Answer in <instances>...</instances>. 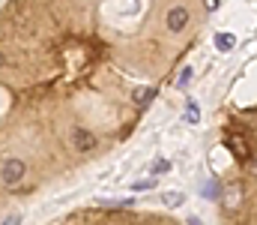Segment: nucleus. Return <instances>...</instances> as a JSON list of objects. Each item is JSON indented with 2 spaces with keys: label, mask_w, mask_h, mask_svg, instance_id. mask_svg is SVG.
Masks as SVG:
<instances>
[{
  "label": "nucleus",
  "mask_w": 257,
  "mask_h": 225,
  "mask_svg": "<svg viewBox=\"0 0 257 225\" xmlns=\"http://www.w3.org/2000/svg\"><path fill=\"white\" fill-rule=\"evenodd\" d=\"M27 174V165L21 162V159H6L3 162V168H0V180L6 183V186H15V183H21V177Z\"/></svg>",
  "instance_id": "obj_1"
},
{
  "label": "nucleus",
  "mask_w": 257,
  "mask_h": 225,
  "mask_svg": "<svg viewBox=\"0 0 257 225\" xmlns=\"http://www.w3.org/2000/svg\"><path fill=\"white\" fill-rule=\"evenodd\" d=\"M186 24H189V9H186V6H174V9L168 12V30H171V33H180Z\"/></svg>",
  "instance_id": "obj_2"
},
{
  "label": "nucleus",
  "mask_w": 257,
  "mask_h": 225,
  "mask_svg": "<svg viewBox=\"0 0 257 225\" xmlns=\"http://www.w3.org/2000/svg\"><path fill=\"white\" fill-rule=\"evenodd\" d=\"M72 144L81 150V153H87V150L96 147V135H93L90 129H75V135H72Z\"/></svg>",
  "instance_id": "obj_3"
},
{
  "label": "nucleus",
  "mask_w": 257,
  "mask_h": 225,
  "mask_svg": "<svg viewBox=\"0 0 257 225\" xmlns=\"http://www.w3.org/2000/svg\"><path fill=\"white\" fill-rule=\"evenodd\" d=\"M153 99H156V90H153V87H135V90H132V102H135L138 108H147Z\"/></svg>",
  "instance_id": "obj_4"
},
{
  "label": "nucleus",
  "mask_w": 257,
  "mask_h": 225,
  "mask_svg": "<svg viewBox=\"0 0 257 225\" xmlns=\"http://www.w3.org/2000/svg\"><path fill=\"white\" fill-rule=\"evenodd\" d=\"M224 147L233 150V156H236V159H248V144H245L239 135H227V138H224Z\"/></svg>",
  "instance_id": "obj_5"
},
{
  "label": "nucleus",
  "mask_w": 257,
  "mask_h": 225,
  "mask_svg": "<svg viewBox=\"0 0 257 225\" xmlns=\"http://www.w3.org/2000/svg\"><path fill=\"white\" fill-rule=\"evenodd\" d=\"M233 45H236V36H230V33H218L215 36V48L218 51H230Z\"/></svg>",
  "instance_id": "obj_6"
},
{
  "label": "nucleus",
  "mask_w": 257,
  "mask_h": 225,
  "mask_svg": "<svg viewBox=\"0 0 257 225\" xmlns=\"http://www.w3.org/2000/svg\"><path fill=\"white\" fill-rule=\"evenodd\" d=\"M162 201H165L168 207H180V204L186 201V195H183V192H165V195H162Z\"/></svg>",
  "instance_id": "obj_7"
},
{
  "label": "nucleus",
  "mask_w": 257,
  "mask_h": 225,
  "mask_svg": "<svg viewBox=\"0 0 257 225\" xmlns=\"http://www.w3.org/2000/svg\"><path fill=\"white\" fill-rule=\"evenodd\" d=\"M177 84H180V87H189V84H192V66H183V69H180Z\"/></svg>",
  "instance_id": "obj_8"
},
{
  "label": "nucleus",
  "mask_w": 257,
  "mask_h": 225,
  "mask_svg": "<svg viewBox=\"0 0 257 225\" xmlns=\"http://www.w3.org/2000/svg\"><path fill=\"white\" fill-rule=\"evenodd\" d=\"M186 120H189V123H197V120H200V111H197L194 102H189V108H186Z\"/></svg>",
  "instance_id": "obj_9"
},
{
  "label": "nucleus",
  "mask_w": 257,
  "mask_h": 225,
  "mask_svg": "<svg viewBox=\"0 0 257 225\" xmlns=\"http://www.w3.org/2000/svg\"><path fill=\"white\" fill-rule=\"evenodd\" d=\"M153 186H156V177H147V180H138V183H135V189H138V192H144V189H153Z\"/></svg>",
  "instance_id": "obj_10"
},
{
  "label": "nucleus",
  "mask_w": 257,
  "mask_h": 225,
  "mask_svg": "<svg viewBox=\"0 0 257 225\" xmlns=\"http://www.w3.org/2000/svg\"><path fill=\"white\" fill-rule=\"evenodd\" d=\"M203 195H206V198H215V195H218V183H215V180H209V183L203 186Z\"/></svg>",
  "instance_id": "obj_11"
},
{
  "label": "nucleus",
  "mask_w": 257,
  "mask_h": 225,
  "mask_svg": "<svg viewBox=\"0 0 257 225\" xmlns=\"http://www.w3.org/2000/svg\"><path fill=\"white\" fill-rule=\"evenodd\" d=\"M168 168H171V165H168L165 159H159V162L153 165V177H156V174H162V171H168Z\"/></svg>",
  "instance_id": "obj_12"
},
{
  "label": "nucleus",
  "mask_w": 257,
  "mask_h": 225,
  "mask_svg": "<svg viewBox=\"0 0 257 225\" xmlns=\"http://www.w3.org/2000/svg\"><path fill=\"white\" fill-rule=\"evenodd\" d=\"M21 222V216H18V213H12V216H6V219H3V225H18Z\"/></svg>",
  "instance_id": "obj_13"
},
{
  "label": "nucleus",
  "mask_w": 257,
  "mask_h": 225,
  "mask_svg": "<svg viewBox=\"0 0 257 225\" xmlns=\"http://www.w3.org/2000/svg\"><path fill=\"white\" fill-rule=\"evenodd\" d=\"M215 6H218V0H206V9H209V12H212Z\"/></svg>",
  "instance_id": "obj_14"
},
{
  "label": "nucleus",
  "mask_w": 257,
  "mask_h": 225,
  "mask_svg": "<svg viewBox=\"0 0 257 225\" xmlns=\"http://www.w3.org/2000/svg\"><path fill=\"white\" fill-rule=\"evenodd\" d=\"M186 225H200V219H197V216H192V219H189Z\"/></svg>",
  "instance_id": "obj_15"
},
{
  "label": "nucleus",
  "mask_w": 257,
  "mask_h": 225,
  "mask_svg": "<svg viewBox=\"0 0 257 225\" xmlns=\"http://www.w3.org/2000/svg\"><path fill=\"white\" fill-rule=\"evenodd\" d=\"M0 66H6V54L3 51H0Z\"/></svg>",
  "instance_id": "obj_16"
},
{
  "label": "nucleus",
  "mask_w": 257,
  "mask_h": 225,
  "mask_svg": "<svg viewBox=\"0 0 257 225\" xmlns=\"http://www.w3.org/2000/svg\"><path fill=\"white\" fill-rule=\"evenodd\" d=\"M251 168H254V171H257V162H254V165H251Z\"/></svg>",
  "instance_id": "obj_17"
}]
</instances>
